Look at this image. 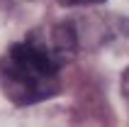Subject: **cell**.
Returning <instances> with one entry per match:
<instances>
[{
	"instance_id": "1",
	"label": "cell",
	"mask_w": 129,
	"mask_h": 127,
	"mask_svg": "<svg viewBox=\"0 0 129 127\" xmlns=\"http://www.w3.org/2000/svg\"><path fill=\"white\" fill-rule=\"evenodd\" d=\"M73 54V29L29 32L0 56V88L15 105H34L58 93V73Z\"/></svg>"
},
{
	"instance_id": "2",
	"label": "cell",
	"mask_w": 129,
	"mask_h": 127,
	"mask_svg": "<svg viewBox=\"0 0 129 127\" xmlns=\"http://www.w3.org/2000/svg\"><path fill=\"white\" fill-rule=\"evenodd\" d=\"M58 3L73 7V5H93V3H102V0H58Z\"/></svg>"
}]
</instances>
